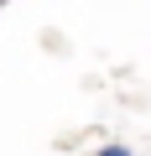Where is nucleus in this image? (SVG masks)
Returning <instances> with one entry per match:
<instances>
[{"label": "nucleus", "instance_id": "1", "mask_svg": "<svg viewBox=\"0 0 151 156\" xmlns=\"http://www.w3.org/2000/svg\"><path fill=\"white\" fill-rule=\"evenodd\" d=\"M94 156H130V146H125V140H104Z\"/></svg>", "mask_w": 151, "mask_h": 156}, {"label": "nucleus", "instance_id": "2", "mask_svg": "<svg viewBox=\"0 0 151 156\" xmlns=\"http://www.w3.org/2000/svg\"><path fill=\"white\" fill-rule=\"evenodd\" d=\"M0 5H5V0H0Z\"/></svg>", "mask_w": 151, "mask_h": 156}]
</instances>
